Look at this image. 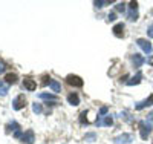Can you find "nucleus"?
<instances>
[{"instance_id": "nucleus-1", "label": "nucleus", "mask_w": 153, "mask_h": 144, "mask_svg": "<svg viewBox=\"0 0 153 144\" xmlns=\"http://www.w3.org/2000/svg\"><path fill=\"white\" fill-rule=\"evenodd\" d=\"M152 132V123L150 121H139V135L143 140H147Z\"/></svg>"}, {"instance_id": "nucleus-2", "label": "nucleus", "mask_w": 153, "mask_h": 144, "mask_svg": "<svg viewBox=\"0 0 153 144\" xmlns=\"http://www.w3.org/2000/svg\"><path fill=\"white\" fill-rule=\"evenodd\" d=\"M133 140H135V137H133L132 134H121V135H118V137L113 138V143H115V144H129V143H132Z\"/></svg>"}, {"instance_id": "nucleus-3", "label": "nucleus", "mask_w": 153, "mask_h": 144, "mask_svg": "<svg viewBox=\"0 0 153 144\" xmlns=\"http://www.w3.org/2000/svg\"><path fill=\"white\" fill-rule=\"evenodd\" d=\"M66 83L74 86V87H83V84H84V81L81 80L78 75H72V74L66 77Z\"/></svg>"}, {"instance_id": "nucleus-4", "label": "nucleus", "mask_w": 153, "mask_h": 144, "mask_svg": "<svg viewBox=\"0 0 153 144\" xmlns=\"http://www.w3.org/2000/svg\"><path fill=\"white\" fill-rule=\"evenodd\" d=\"M95 124H97L98 127H103V126H107V127H110V126L113 124V118H112V115L98 116V118H97V121H95Z\"/></svg>"}, {"instance_id": "nucleus-5", "label": "nucleus", "mask_w": 153, "mask_h": 144, "mask_svg": "<svg viewBox=\"0 0 153 144\" xmlns=\"http://www.w3.org/2000/svg\"><path fill=\"white\" fill-rule=\"evenodd\" d=\"M136 45L139 46V48H141L144 52H146V54H152V43L149 42V40H146V38H138V40H136Z\"/></svg>"}, {"instance_id": "nucleus-6", "label": "nucleus", "mask_w": 153, "mask_h": 144, "mask_svg": "<svg viewBox=\"0 0 153 144\" xmlns=\"http://www.w3.org/2000/svg\"><path fill=\"white\" fill-rule=\"evenodd\" d=\"M25 104H26V98H25V95H19L17 98H14V101H12V109L20 110V109L25 107Z\"/></svg>"}, {"instance_id": "nucleus-7", "label": "nucleus", "mask_w": 153, "mask_h": 144, "mask_svg": "<svg viewBox=\"0 0 153 144\" xmlns=\"http://www.w3.org/2000/svg\"><path fill=\"white\" fill-rule=\"evenodd\" d=\"M152 104H153V95H149V98H146V100H143V101L136 103V104H135V109H136V110H143V109L152 106Z\"/></svg>"}, {"instance_id": "nucleus-8", "label": "nucleus", "mask_w": 153, "mask_h": 144, "mask_svg": "<svg viewBox=\"0 0 153 144\" xmlns=\"http://www.w3.org/2000/svg\"><path fill=\"white\" fill-rule=\"evenodd\" d=\"M22 141L26 143V144H32V143L35 141V138H34V130H26V132L23 134V137H22Z\"/></svg>"}, {"instance_id": "nucleus-9", "label": "nucleus", "mask_w": 153, "mask_h": 144, "mask_svg": "<svg viewBox=\"0 0 153 144\" xmlns=\"http://www.w3.org/2000/svg\"><path fill=\"white\" fill-rule=\"evenodd\" d=\"M113 34H115V37H118V38H121V37H124V25L123 23H117L113 26Z\"/></svg>"}, {"instance_id": "nucleus-10", "label": "nucleus", "mask_w": 153, "mask_h": 144, "mask_svg": "<svg viewBox=\"0 0 153 144\" xmlns=\"http://www.w3.org/2000/svg\"><path fill=\"white\" fill-rule=\"evenodd\" d=\"M132 61H133V64H135V68H141L143 64L146 63V58H144L143 55H139V54H135V55L132 57Z\"/></svg>"}, {"instance_id": "nucleus-11", "label": "nucleus", "mask_w": 153, "mask_h": 144, "mask_svg": "<svg viewBox=\"0 0 153 144\" xmlns=\"http://www.w3.org/2000/svg\"><path fill=\"white\" fill-rule=\"evenodd\" d=\"M23 87L32 92V90H35V89H37V84H35V81H34V80H31V78H25V80H23Z\"/></svg>"}, {"instance_id": "nucleus-12", "label": "nucleus", "mask_w": 153, "mask_h": 144, "mask_svg": "<svg viewBox=\"0 0 153 144\" xmlns=\"http://www.w3.org/2000/svg\"><path fill=\"white\" fill-rule=\"evenodd\" d=\"M141 80H143V74L138 72L135 77H132L130 80L127 81V84H129V86H135V84H139V83H141Z\"/></svg>"}, {"instance_id": "nucleus-13", "label": "nucleus", "mask_w": 153, "mask_h": 144, "mask_svg": "<svg viewBox=\"0 0 153 144\" xmlns=\"http://www.w3.org/2000/svg\"><path fill=\"white\" fill-rule=\"evenodd\" d=\"M38 97H40L42 100H46V101H54V103H57V101H58V97H57V95H54V94H46V92H42Z\"/></svg>"}, {"instance_id": "nucleus-14", "label": "nucleus", "mask_w": 153, "mask_h": 144, "mask_svg": "<svg viewBox=\"0 0 153 144\" xmlns=\"http://www.w3.org/2000/svg\"><path fill=\"white\" fill-rule=\"evenodd\" d=\"M68 101H69V104H72V106H78L80 104V97L76 94H69L68 95Z\"/></svg>"}, {"instance_id": "nucleus-15", "label": "nucleus", "mask_w": 153, "mask_h": 144, "mask_svg": "<svg viewBox=\"0 0 153 144\" xmlns=\"http://www.w3.org/2000/svg\"><path fill=\"white\" fill-rule=\"evenodd\" d=\"M17 130H20V126H19V123H16V121H11L8 126H6V132L9 134V132H17Z\"/></svg>"}, {"instance_id": "nucleus-16", "label": "nucleus", "mask_w": 153, "mask_h": 144, "mask_svg": "<svg viewBox=\"0 0 153 144\" xmlns=\"http://www.w3.org/2000/svg\"><path fill=\"white\" fill-rule=\"evenodd\" d=\"M5 80H6V84H14V83H17V75L16 74H6Z\"/></svg>"}, {"instance_id": "nucleus-17", "label": "nucleus", "mask_w": 153, "mask_h": 144, "mask_svg": "<svg viewBox=\"0 0 153 144\" xmlns=\"http://www.w3.org/2000/svg\"><path fill=\"white\" fill-rule=\"evenodd\" d=\"M127 19L130 22H136L138 20V9H130L129 14H127Z\"/></svg>"}, {"instance_id": "nucleus-18", "label": "nucleus", "mask_w": 153, "mask_h": 144, "mask_svg": "<svg viewBox=\"0 0 153 144\" xmlns=\"http://www.w3.org/2000/svg\"><path fill=\"white\" fill-rule=\"evenodd\" d=\"M110 3H112V0H95L94 2V5L97 8H104L106 5H110Z\"/></svg>"}, {"instance_id": "nucleus-19", "label": "nucleus", "mask_w": 153, "mask_h": 144, "mask_svg": "<svg viewBox=\"0 0 153 144\" xmlns=\"http://www.w3.org/2000/svg\"><path fill=\"white\" fill-rule=\"evenodd\" d=\"M49 87L54 90V92H60V89H61V86H60V83L57 81V80H52L49 83Z\"/></svg>"}, {"instance_id": "nucleus-20", "label": "nucleus", "mask_w": 153, "mask_h": 144, "mask_svg": "<svg viewBox=\"0 0 153 144\" xmlns=\"http://www.w3.org/2000/svg\"><path fill=\"white\" fill-rule=\"evenodd\" d=\"M95 140H97V134H94V132L86 134V137H84V141H89V143H94Z\"/></svg>"}, {"instance_id": "nucleus-21", "label": "nucleus", "mask_w": 153, "mask_h": 144, "mask_svg": "<svg viewBox=\"0 0 153 144\" xmlns=\"http://www.w3.org/2000/svg\"><path fill=\"white\" fill-rule=\"evenodd\" d=\"M86 115H87V112H86V110H84V112H81V115H80V124H83V126H84V124H86V126L89 124L87 116H86Z\"/></svg>"}, {"instance_id": "nucleus-22", "label": "nucleus", "mask_w": 153, "mask_h": 144, "mask_svg": "<svg viewBox=\"0 0 153 144\" xmlns=\"http://www.w3.org/2000/svg\"><path fill=\"white\" fill-rule=\"evenodd\" d=\"M6 94H8V84H5V83H0V95L5 97Z\"/></svg>"}, {"instance_id": "nucleus-23", "label": "nucleus", "mask_w": 153, "mask_h": 144, "mask_svg": "<svg viewBox=\"0 0 153 144\" xmlns=\"http://www.w3.org/2000/svg\"><path fill=\"white\" fill-rule=\"evenodd\" d=\"M32 112H34V113H42V104L34 103V104H32Z\"/></svg>"}, {"instance_id": "nucleus-24", "label": "nucleus", "mask_w": 153, "mask_h": 144, "mask_svg": "<svg viewBox=\"0 0 153 144\" xmlns=\"http://www.w3.org/2000/svg\"><path fill=\"white\" fill-rule=\"evenodd\" d=\"M115 9H117L118 12H124V11H126V5H124V3H117Z\"/></svg>"}, {"instance_id": "nucleus-25", "label": "nucleus", "mask_w": 153, "mask_h": 144, "mask_svg": "<svg viewBox=\"0 0 153 144\" xmlns=\"http://www.w3.org/2000/svg\"><path fill=\"white\" fill-rule=\"evenodd\" d=\"M117 20V14L115 12H110V14L107 16V22H115Z\"/></svg>"}, {"instance_id": "nucleus-26", "label": "nucleus", "mask_w": 153, "mask_h": 144, "mask_svg": "<svg viewBox=\"0 0 153 144\" xmlns=\"http://www.w3.org/2000/svg\"><path fill=\"white\" fill-rule=\"evenodd\" d=\"M147 34H149V37H152V38H153V23L147 28Z\"/></svg>"}, {"instance_id": "nucleus-27", "label": "nucleus", "mask_w": 153, "mask_h": 144, "mask_svg": "<svg viewBox=\"0 0 153 144\" xmlns=\"http://www.w3.org/2000/svg\"><path fill=\"white\" fill-rule=\"evenodd\" d=\"M106 113H107V107L103 106V107H101V110H100V116H104Z\"/></svg>"}, {"instance_id": "nucleus-28", "label": "nucleus", "mask_w": 153, "mask_h": 144, "mask_svg": "<svg viewBox=\"0 0 153 144\" xmlns=\"http://www.w3.org/2000/svg\"><path fill=\"white\" fill-rule=\"evenodd\" d=\"M130 9H138V2H130Z\"/></svg>"}, {"instance_id": "nucleus-29", "label": "nucleus", "mask_w": 153, "mask_h": 144, "mask_svg": "<svg viewBox=\"0 0 153 144\" xmlns=\"http://www.w3.org/2000/svg\"><path fill=\"white\" fill-rule=\"evenodd\" d=\"M5 69H6V68H5V63H3V61H0V74L5 72Z\"/></svg>"}, {"instance_id": "nucleus-30", "label": "nucleus", "mask_w": 153, "mask_h": 144, "mask_svg": "<svg viewBox=\"0 0 153 144\" xmlns=\"http://www.w3.org/2000/svg\"><path fill=\"white\" fill-rule=\"evenodd\" d=\"M147 63H149V64H150V66H153V55H152V57H149V58H147Z\"/></svg>"}, {"instance_id": "nucleus-31", "label": "nucleus", "mask_w": 153, "mask_h": 144, "mask_svg": "<svg viewBox=\"0 0 153 144\" xmlns=\"http://www.w3.org/2000/svg\"><path fill=\"white\" fill-rule=\"evenodd\" d=\"M149 121H150V123H153V110L149 113Z\"/></svg>"}]
</instances>
